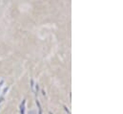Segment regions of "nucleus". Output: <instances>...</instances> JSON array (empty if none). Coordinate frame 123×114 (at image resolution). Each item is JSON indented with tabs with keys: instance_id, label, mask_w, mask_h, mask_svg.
Masks as SVG:
<instances>
[]
</instances>
